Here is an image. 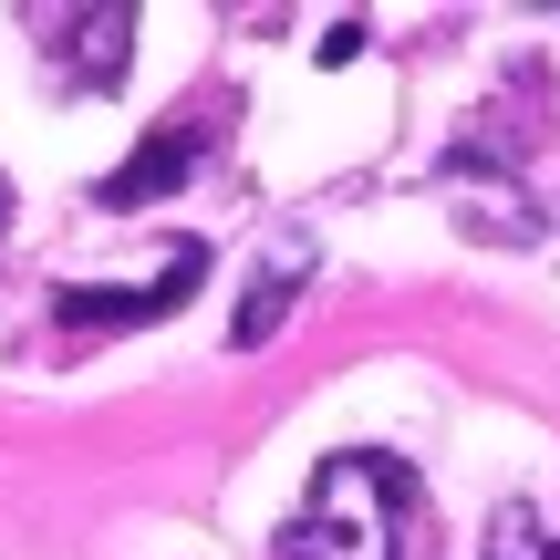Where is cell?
Listing matches in <instances>:
<instances>
[{
  "instance_id": "4",
  "label": "cell",
  "mask_w": 560,
  "mask_h": 560,
  "mask_svg": "<svg viewBox=\"0 0 560 560\" xmlns=\"http://www.w3.org/2000/svg\"><path fill=\"white\" fill-rule=\"evenodd\" d=\"M488 560H560V509H499L488 520Z\"/></svg>"
},
{
  "instance_id": "2",
  "label": "cell",
  "mask_w": 560,
  "mask_h": 560,
  "mask_svg": "<svg viewBox=\"0 0 560 560\" xmlns=\"http://www.w3.org/2000/svg\"><path fill=\"white\" fill-rule=\"evenodd\" d=\"M208 280V249L187 240V249H166V270L156 280H136V291H62L52 312H62V332H125V322H156V312H177L187 291Z\"/></svg>"
},
{
  "instance_id": "5",
  "label": "cell",
  "mask_w": 560,
  "mask_h": 560,
  "mask_svg": "<svg viewBox=\"0 0 560 560\" xmlns=\"http://www.w3.org/2000/svg\"><path fill=\"white\" fill-rule=\"evenodd\" d=\"M291 291H301V249H291V260H280V270L260 280V301H240V342H260V332H270V322H280V312H291Z\"/></svg>"
},
{
  "instance_id": "1",
  "label": "cell",
  "mask_w": 560,
  "mask_h": 560,
  "mask_svg": "<svg viewBox=\"0 0 560 560\" xmlns=\"http://www.w3.org/2000/svg\"><path fill=\"white\" fill-rule=\"evenodd\" d=\"M405 529H416V478L353 446V457H322L301 520L280 529V560H405Z\"/></svg>"
},
{
  "instance_id": "3",
  "label": "cell",
  "mask_w": 560,
  "mask_h": 560,
  "mask_svg": "<svg viewBox=\"0 0 560 560\" xmlns=\"http://www.w3.org/2000/svg\"><path fill=\"white\" fill-rule=\"evenodd\" d=\"M198 145H208V125H198V115H177L166 136H145V156L104 177V208H136V198H156V187H177L187 166H198Z\"/></svg>"
}]
</instances>
